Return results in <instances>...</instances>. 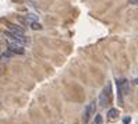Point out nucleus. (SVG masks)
Listing matches in <instances>:
<instances>
[{"label":"nucleus","instance_id":"obj_6","mask_svg":"<svg viewBox=\"0 0 138 124\" xmlns=\"http://www.w3.org/2000/svg\"><path fill=\"white\" fill-rule=\"evenodd\" d=\"M117 116H119V110L115 109V108H112V109H110L109 112H108V117H109V120H115Z\"/></svg>","mask_w":138,"mask_h":124},{"label":"nucleus","instance_id":"obj_4","mask_svg":"<svg viewBox=\"0 0 138 124\" xmlns=\"http://www.w3.org/2000/svg\"><path fill=\"white\" fill-rule=\"evenodd\" d=\"M9 32L15 35V36H21V38H24V34H25L22 27H18V25H15V24H10L9 25Z\"/></svg>","mask_w":138,"mask_h":124},{"label":"nucleus","instance_id":"obj_12","mask_svg":"<svg viewBox=\"0 0 138 124\" xmlns=\"http://www.w3.org/2000/svg\"><path fill=\"white\" fill-rule=\"evenodd\" d=\"M134 84H137V85H138V78H135V80H134Z\"/></svg>","mask_w":138,"mask_h":124},{"label":"nucleus","instance_id":"obj_11","mask_svg":"<svg viewBox=\"0 0 138 124\" xmlns=\"http://www.w3.org/2000/svg\"><path fill=\"white\" fill-rule=\"evenodd\" d=\"M130 4H138V0H128Z\"/></svg>","mask_w":138,"mask_h":124},{"label":"nucleus","instance_id":"obj_10","mask_svg":"<svg viewBox=\"0 0 138 124\" xmlns=\"http://www.w3.org/2000/svg\"><path fill=\"white\" fill-rule=\"evenodd\" d=\"M131 121V119H130V117H124V120H123V123L124 124H128Z\"/></svg>","mask_w":138,"mask_h":124},{"label":"nucleus","instance_id":"obj_8","mask_svg":"<svg viewBox=\"0 0 138 124\" xmlns=\"http://www.w3.org/2000/svg\"><path fill=\"white\" fill-rule=\"evenodd\" d=\"M27 18H28L31 22H36L38 21V15H35V14H28V15H27Z\"/></svg>","mask_w":138,"mask_h":124},{"label":"nucleus","instance_id":"obj_3","mask_svg":"<svg viewBox=\"0 0 138 124\" xmlns=\"http://www.w3.org/2000/svg\"><path fill=\"white\" fill-rule=\"evenodd\" d=\"M94 112H95V103L91 102V103L87 106V108H85V110H84V117H82V120H84L85 124L89 121V117L94 114Z\"/></svg>","mask_w":138,"mask_h":124},{"label":"nucleus","instance_id":"obj_7","mask_svg":"<svg viewBox=\"0 0 138 124\" xmlns=\"http://www.w3.org/2000/svg\"><path fill=\"white\" fill-rule=\"evenodd\" d=\"M103 123V119L101 114H96L95 116V120H94V124H102Z\"/></svg>","mask_w":138,"mask_h":124},{"label":"nucleus","instance_id":"obj_2","mask_svg":"<svg viewBox=\"0 0 138 124\" xmlns=\"http://www.w3.org/2000/svg\"><path fill=\"white\" fill-rule=\"evenodd\" d=\"M117 88H119V99L120 102H123V95L128 94V82L127 80H119L117 81Z\"/></svg>","mask_w":138,"mask_h":124},{"label":"nucleus","instance_id":"obj_1","mask_svg":"<svg viewBox=\"0 0 138 124\" xmlns=\"http://www.w3.org/2000/svg\"><path fill=\"white\" fill-rule=\"evenodd\" d=\"M110 98H112V84H108L103 88L101 95H99V105H101V108H106L109 105Z\"/></svg>","mask_w":138,"mask_h":124},{"label":"nucleus","instance_id":"obj_9","mask_svg":"<svg viewBox=\"0 0 138 124\" xmlns=\"http://www.w3.org/2000/svg\"><path fill=\"white\" fill-rule=\"evenodd\" d=\"M31 28L32 29H42V27H40V24H38V22H31Z\"/></svg>","mask_w":138,"mask_h":124},{"label":"nucleus","instance_id":"obj_5","mask_svg":"<svg viewBox=\"0 0 138 124\" xmlns=\"http://www.w3.org/2000/svg\"><path fill=\"white\" fill-rule=\"evenodd\" d=\"M9 50H10V53H15V54H24L25 53V50H24L22 46L14 45V43H9Z\"/></svg>","mask_w":138,"mask_h":124}]
</instances>
